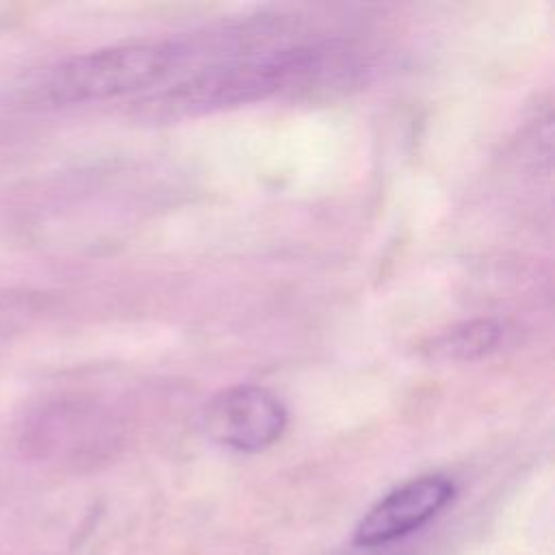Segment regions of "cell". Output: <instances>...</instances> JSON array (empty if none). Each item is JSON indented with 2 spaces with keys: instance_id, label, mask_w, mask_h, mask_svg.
<instances>
[{
  "instance_id": "obj_3",
  "label": "cell",
  "mask_w": 555,
  "mask_h": 555,
  "mask_svg": "<svg viewBox=\"0 0 555 555\" xmlns=\"http://www.w3.org/2000/svg\"><path fill=\"white\" fill-rule=\"evenodd\" d=\"M288 425L278 395L258 384H236L212 395L202 412L204 436L225 449L258 453L275 444Z\"/></svg>"
},
{
  "instance_id": "obj_2",
  "label": "cell",
  "mask_w": 555,
  "mask_h": 555,
  "mask_svg": "<svg viewBox=\"0 0 555 555\" xmlns=\"http://www.w3.org/2000/svg\"><path fill=\"white\" fill-rule=\"evenodd\" d=\"M186 41H137L76 54L54 65L35 87L37 102L50 106L100 102L160 85L193 56Z\"/></svg>"
},
{
  "instance_id": "obj_4",
  "label": "cell",
  "mask_w": 555,
  "mask_h": 555,
  "mask_svg": "<svg viewBox=\"0 0 555 555\" xmlns=\"http://www.w3.org/2000/svg\"><path fill=\"white\" fill-rule=\"evenodd\" d=\"M453 496L455 483L447 475L429 473L414 477L382 496L360 518L351 540L362 548L397 542L436 518Z\"/></svg>"
},
{
  "instance_id": "obj_1",
  "label": "cell",
  "mask_w": 555,
  "mask_h": 555,
  "mask_svg": "<svg viewBox=\"0 0 555 555\" xmlns=\"http://www.w3.org/2000/svg\"><path fill=\"white\" fill-rule=\"evenodd\" d=\"M343 69L336 52L319 46H286L212 61L139 98L137 113L150 121H180L267 100L280 91L312 87Z\"/></svg>"
},
{
  "instance_id": "obj_5",
  "label": "cell",
  "mask_w": 555,
  "mask_h": 555,
  "mask_svg": "<svg viewBox=\"0 0 555 555\" xmlns=\"http://www.w3.org/2000/svg\"><path fill=\"white\" fill-rule=\"evenodd\" d=\"M503 338V325L494 319H470L438 334L427 351L442 362H470L488 356Z\"/></svg>"
}]
</instances>
